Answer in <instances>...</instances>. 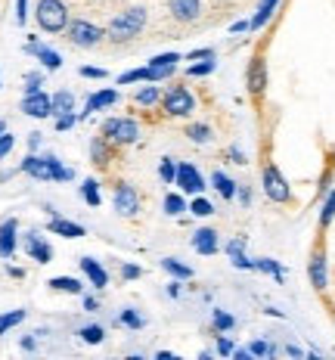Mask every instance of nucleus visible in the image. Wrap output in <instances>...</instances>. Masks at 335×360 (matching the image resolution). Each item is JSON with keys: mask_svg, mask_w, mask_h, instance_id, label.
I'll return each instance as SVG.
<instances>
[{"mask_svg": "<svg viewBox=\"0 0 335 360\" xmlns=\"http://www.w3.org/2000/svg\"><path fill=\"white\" fill-rule=\"evenodd\" d=\"M149 10H152V22H149L146 44L180 41V37L223 19L218 6H208V0H152Z\"/></svg>", "mask_w": 335, "mask_h": 360, "instance_id": "f257e3e1", "label": "nucleus"}, {"mask_svg": "<svg viewBox=\"0 0 335 360\" xmlns=\"http://www.w3.org/2000/svg\"><path fill=\"white\" fill-rule=\"evenodd\" d=\"M87 0H37L34 22L44 34H63L74 13L84 10Z\"/></svg>", "mask_w": 335, "mask_h": 360, "instance_id": "f03ea898", "label": "nucleus"}, {"mask_svg": "<svg viewBox=\"0 0 335 360\" xmlns=\"http://www.w3.org/2000/svg\"><path fill=\"white\" fill-rule=\"evenodd\" d=\"M103 37H106L103 25L93 16H87V13L72 16V22L65 25V32H63V41L69 44L72 50H84V53H91V50H103Z\"/></svg>", "mask_w": 335, "mask_h": 360, "instance_id": "7ed1b4c3", "label": "nucleus"}, {"mask_svg": "<svg viewBox=\"0 0 335 360\" xmlns=\"http://www.w3.org/2000/svg\"><path fill=\"white\" fill-rule=\"evenodd\" d=\"M146 202H149V196L140 190V184L124 180V177L112 180V205H115L118 217H124V221H140L146 212Z\"/></svg>", "mask_w": 335, "mask_h": 360, "instance_id": "20e7f679", "label": "nucleus"}, {"mask_svg": "<svg viewBox=\"0 0 335 360\" xmlns=\"http://www.w3.org/2000/svg\"><path fill=\"white\" fill-rule=\"evenodd\" d=\"M159 109H162V115H165V122L168 118H192L199 109V100L190 90V84L180 78V81H171V84L162 90Z\"/></svg>", "mask_w": 335, "mask_h": 360, "instance_id": "39448f33", "label": "nucleus"}, {"mask_svg": "<svg viewBox=\"0 0 335 360\" xmlns=\"http://www.w3.org/2000/svg\"><path fill=\"white\" fill-rule=\"evenodd\" d=\"M19 171L22 174H28V177H34V180H56V184H69V180L74 177V171L72 168H65L63 162L56 159V155H34V153H28L25 159L19 162Z\"/></svg>", "mask_w": 335, "mask_h": 360, "instance_id": "423d86ee", "label": "nucleus"}, {"mask_svg": "<svg viewBox=\"0 0 335 360\" xmlns=\"http://www.w3.org/2000/svg\"><path fill=\"white\" fill-rule=\"evenodd\" d=\"M121 162H124V149L115 146L109 137L96 134V137L91 140V165L100 171L103 177L115 180V171H121Z\"/></svg>", "mask_w": 335, "mask_h": 360, "instance_id": "0eeeda50", "label": "nucleus"}, {"mask_svg": "<svg viewBox=\"0 0 335 360\" xmlns=\"http://www.w3.org/2000/svg\"><path fill=\"white\" fill-rule=\"evenodd\" d=\"M100 134H103V137H109L112 143L121 146V149L140 143V137H143L137 115H112V118H106V122H103Z\"/></svg>", "mask_w": 335, "mask_h": 360, "instance_id": "6e6552de", "label": "nucleus"}, {"mask_svg": "<svg viewBox=\"0 0 335 360\" xmlns=\"http://www.w3.org/2000/svg\"><path fill=\"white\" fill-rule=\"evenodd\" d=\"M261 184H264V196L270 202H277V205H289V202H292V186H289V180L282 177L277 162H264Z\"/></svg>", "mask_w": 335, "mask_h": 360, "instance_id": "1a4fd4ad", "label": "nucleus"}, {"mask_svg": "<svg viewBox=\"0 0 335 360\" xmlns=\"http://www.w3.org/2000/svg\"><path fill=\"white\" fill-rule=\"evenodd\" d=\"M267 81H270V75H267V59H264V53H255L249 63V69H245V90H249V96L258 103V106L267 94Z\"/></svg>", "mask_w": 335, "mask_h": 360, "instance_id": "9d476101", "label": "nucleus"}, {"mask_svg": "<svg viewBox=\"0 0 335 360\" xmlns=\"http://www.w3.org/2000/svg\"><path fill=\"white\" fill-rule=\"evenodd\" d=\"M174 184L180 186L183 196H199V193L205 190L202 171H199L192 162H180V165H177V180H174Z\"/></svg>", "mask_w": 335, "mask_h": 360, "instance_id": "9b49d317", "label": "nucleus"}, {"mask_svg": "<svg viewBox=\"0 0 335 360\" xmlns=\"http://www.w3.org/2000/svg\"><path fill=\"white\" fill-rule=\"evenodd\" d=\"M308 276H310V286H314L317 292L329 289V264H326V249H323V245H317V249L310 252Z\"/></svg>", "mask_w": 335, "mask_h": 360, "instance_id": "f8f14e48", "label": "nucleus"}, {"mask_svg": "<svg viewBox=\"0 0 335 360\" xmlns=\"http://www.w3.org/2000/svg\"><path fill=\"white\" fill-rule=\"evenodd\" d=\"M19 109L25 112L28 118H50V115H53V96L44 94V90H37V94L22 96Z\"/></svg>", "mask_w": 335, "mask_h": 360, "instance_id": "ddd939ff", "label": "nucleus"}, {"mask_svg": "<svg viewBox=\"0 0 335 360\" xmlns=\"http://www.w3.org/2000/svg\"><path fill=\"white\" fill-rule=\"evenodd\" d=\"M162 90H165V87H155V81H146V87H137V90H133V94H131V109H133V115H137V112H146V109H159Z\"/></svg>", "mask_w": 335, "mask_h": 360, "instance_id": "4468645a", "label": "nucleus"}, {"mask_svg": "<svg viewBox=\"0 0 335 360\" xmlns=\"http://www.w3.org/2000/svg\"><path fill=\"white\" fill-rule=\"evenodd\" d=\"M180 53H159V56H152V59H149V69H152V81H155V84H159V81H168L171 78V75H174L177 72V63H180Z\"/></svg>", "mask_w": 335, "mask_h": 360, "instance_id": "2eb2a0df", "label": "nucleus"}, {"mask_svg": "<svg viewBox=\"0 0 335 360\" xmlns=\"http://www.w3.org/2000/svg\"><path fill=\"white\" fill-rule=\"evenodd\" d=\"M19 249V221L16 217H6L0 224V258H13Z\"/></svg>", "mask_w": 335, "mask_h": 360, "instance_id": "dca6fc26", "label": "nucleus"}, {"mask_svg": "<svg viewBox=\"0 0 335 360\" xmlns=\"http://www.w3.org/2000/svg\"><path fill=\"white\" fill-rule=\"evenodd\" d=\"M22 245H25L28 258L37 261V264H50V261H53V249H50V243L47 239H41L37 233H25Z\"/></svg>", "mask_w": 335, "mask_h": 360, "instance_id": "f3484780", "label": "nucleus"}, {"mask_svg": "<svg viewBox=\"0 0 335 360\" xmlns=\"http://www.w3.org/2000/svg\"><path fill=\"white\" fill-rule=\"evenodd\" d=\"M190 245H192V249H196L199 255H218V249H221L218 230H214V227H199L196 233H192Z\"/></svg>", "mask_w": 335, "mask_h": 360, "instance_id": "a211bd4d", "label": "nucleus"}, {"mask_svg": "<svg viewBox=\"0 0 335 360\" xmlns=\"http://www.w3.org/2000/svg\"><path fill=\"white\" fill-rule=\"evenodd\" d=\"M25 53L37 56V63H41L47 72H56L59 65H63V56H59L56 50H50V47H44V44H37V37H32V41L25 44Z\"/></svg>", "mask_w": 335, "mask_h": 360, "instance_id": "6ab92c4d", "label": "nucleus"}, {"mask_svg": "<svg viewBox=\"0 0 335 360\" xmlns=\"http://www.w3.org/2000/svg\"><path fill=\"white\" fill-rule=\"evenodd\" d=\"M118 100H121V94H118L115 87H106V90H100V94H91L87 96V103H84V115H93V112L118 106Z\"/></svg>", "mask_w": 335, "mask_h": 360, "instance_id": "aec40b11", "label": "nucleus"}, {"mask_svg": "<svg viewBox=\"0 0 335 360\" xmlns=\"http://www.w3.org/2000/svg\"><path fill=\"white\" fill-rule=\"evenodd\" d=\"M78 264H81V270H84L87 280H91V286H93V289H106V286H109V274H106V267H103L96 258L84 255V258H81Z\"/></svg>", "mask_w": 335, "mask_h": 360, "instance_id": "412c9836", "label": "nucleus"}, {"mask_svg": "<svg viewBox=\"0 0 335 360\" xmlns=\"http://www.w3.org/2000/svg\"><path fill=\"white\" fill-rule=\"evenodd\" d=\"M47 230H50V233H56V236H65V239H81V236L87 233V230L81 227V224L69 221V217H59V214H53V217H50Z\"/></svg>", "mask_w": 335, "mask_h": 360, "instance_id": "4be33fe9", "label": "nucleus"}, {"mask_svg": "<svg viewBox=\"0 0 335 360\" xmlns=\"http://www.w3.org/2000/svg\"><path fill=\"white\" fill-rule=\"evenodd\" d=\"M227 255H230V261H233V267H239V270H255V261L245 255V236L230 239V243H227Z\"/></svg>", "mask_w": 335, "mask_h": 360, "instance_id": "5701e85b", "label": "nucleus"}, {"mask_svg": "<svg viewBox=\"0 0 335 360\" xmlns=\"http://www.w3.org/2000/svg\"><path fill=\"white\" fill-rule=\"evenodd\" d=\"M211 186L221 193V199H236V193H239V184H236L230 174H223V171H214L211 174Z\"/></svg>", "mask_w": 335, "mask_h": 360, "instance_id": "b1692460", "label": "nucleus"}, {"mask_svg": "<svg viewBox=\"0 0 335 360\" xmlns=\"http://www.w3.org/2000/svg\"><path fill=\"white\" fill-rule=\"evenodd\" d=\"M277 6H280V0H261L258 4V13L251 16V32H258V28H264L267 22L273 19V13H277Z\"/></svg>", "mask_w": 335, "mask_h": 360, "instance_id": "393cba45", "label": "nucleus"}, {"mask_svg": "<svg viewBox=\"0 0 335 360\" xmlns=\"http://www.w3.org/2000/svg\"><path fill=\"white\" fill-rule=\"evenodd\" d=\"M100 186H103V184H100L96 177H87L84 184H81V199H84L91 208H100V205H103V193H100Z\"/></svg>", "mask_w": 335, "mask_h": 360, "instance_id": "a878e982", "label": "nucleus"}, {"mask_svg": "<svg viewBox=\"0 0 335 360\" xmlns=\"http://www.w3.org/2000/svg\"><path fill=\"white\" fill-rule=\"evenodd\" d=\"M47 286L53 292H69V295H81V292H84V283H81L78 276H53Z\"/></svg>", "mask_w": 335, "mask_h": 360, "instance_id": "bb28decb", "label": "nucleus"}, {"mask_svg": "<svg viewBox=\"0 0 335 360\" xmlns=\"http://www.w3.org/2000/svg\"><path fill=\"white\" fill-rule=\"evenodd\" d=\"M183 134L192 140V143H208V140H214L211 124H205V122H190L183 127Z\"/></svg>", "mask_w": 335, "mask_h": 360, "instance_id": "cd10ccee", "label": "nucleus"}, {"mask_svg": "<svg viewBox=\"0 0 335 360\" xmlns=\"http://www.w3.org/2000/svg\"><path fill=\"white\" fill-rule=\"evenodd\" d=\"M143 81H152V69L149 65H137V69L118 75V87H128V84H143Z\"/></svg>", "mask_w": 335, "mask_h": 360, "instance_id": "c85d7f7f", "label": "nucleus"}, {"mask_svg": "<svg viewBox=\"0 0 335 360\" xmlns=\"http://www.w3.org/2000/svg\"><path fill=\"white\" fill-rule=\"evenodd\" d=\"M69 112H74V94L63 87L53 94V115H69Z\"/></svg>", "mask_w": 335, "mask_h": 360, "instance_id": "c756f323", "label": "nucleus"}, {"mask_svg": "<svg viewBox=\"0 0 335 360\" xmlns=\"http://www.w3.org/2000/svg\"><path fill=\"white\" fill-rule=\"evenodd\" d=\"M214 69H218V56L211 59H199V63H192L190 69H186V78H208Z\"/></svg>", "mask_w": 335, "mask_h": 360, "instance_id": "7c9ffc66", "label": "nucleus"}, {"mask_svg": "<svg viewBox=\"0 0 335 360\" xmlns=\"http://www.w3.org/2000/svg\"><path fill=\"white\" fill-rule=\"evenodd\" d=\"M78 335H81V342H87V345H103V342H106V329H103L100 323H87V326H81V329H78Z\"/></svg>", "mask_w": 335, "mask_h": 360, "instance_id": "2f4dec72", "label": "nucleus"}, {"mask_svg": "<svg viewBox=\"0 0 335 360\" xmlns=\"http://www.w3.org/2000/svg\"><path fill=\"white\" fill-rule=\"evenodd\" d=\"M118 326H124V329H133V333H140V329L146 326V320L140 317L133 307H124L121 314H118Z\"/></svg>", "mask_w": 335, "mask_h": 360, "instance_id": "473e14b6", "label": "nucleus"}, {"mask_svg": "<svg viewBox=\"0 0 335 360\" xmlns=\"http://www.w3.org/2000/svg\"><path fill=\"white\" fill-rule=\"evenodd\" d=\"M255 270H261V274H270L277 283H282V276H286V267H282L280 261H273V258H258Z\"/></svg>", "mask_w": 335, "mask_h": 360, "instance_id": "72a5a7b5", "label": "nucleus"}, {"mask_svg": "<svg viewBox=\"0 0 335 360\" xmlns=\"http://www.w3.org/2000/svg\"><path fill=\"white\" fill-rule=\"evenodd\" d=\"M162 267H165L171 276H177V280H192V267L183 264V261H177V258H165Z\"/></svg>", "mask_w": 335, "mask_h": 360, "instance_id": "f704fd0d", "label": "nucleus"}, {"mask_svg": "<svg viewBox=\"0 0 335 360\" xmlns=\"http://www.w3.org/2000/svg\"><path fill=\"white\" fill-rule=\"evenodd\" d=\"M25 317H28V311H22V307L19 311H10V314H0V335H6L13 326H19Z\"/></svg>", "mask_w": 335, "mask_h": 360, "instance_id": "c9c22d12", "label": "nucleus"}, {"mask_svg": "<svg viewBox=\"0 0 335 360\" xmlns=\"http://www.w3.org/2000/svg\"><path fill=\"white\" fill-rule=\"evenodd\" d=\"M165 212L168 214H183V212H190V205H186V199L180 196V193H168L165 196Z\"/></svg>", "mask_w": 335, "mask_h": 360, "instance_id": "e433bc0d", "label": "nucleus"}, {"mask_svg": "<svg viewBox=\"0 0 335 360\" xmlns=\"http://www.w3.org/2000/svg\"><path fill=\"white\" fill-rule=\"evenodd\" d=\"M159 180H162V184H174V180H177V162L168 159V155L159 162Z\"/></svg>", "mask_w": 335, "mask_h": 360, "instance_id": "4c0bfd02", "label": "nucleus"}, {"mask_svg": "<svg viewBox=\"0 0 335 360\" xmlns=\"http://www.w3.org/2000/svg\"><path fill=\"white\" fill-rule=\"evenodd\" d=\"M211 323L218 333H230V329L236 326V320H233V314H227V311H214L211 314Z\"/></svg>", "mask_w": 335, "mask_h": 360, "instance_id": "58836bf2", "label": "nucleus"}, {"mask_svg": "<svg viewBox=\"0 0 335 360\" xmlns=\"http://www.w3.org/2000/svg\"><path fill=\"white\" fill-rule=\"evenodd\" d=\"M190 212L196 217H208V214H214V205L208 199H202V193H199V196H192V202H190Z\"/></svg>", "mask_w": 335, "mask_h": 360, "instance_id": "ea45409f", "label": "nucleus"}, {"mask_svg": "<svg viewBox=\"0 0 335 360\" xmlns=\"http://www.w3.org/2000/svg\"><path fill=\"white\" fill-rule=\"evenodd\" d=\"M332 217H335V190L326 196V202H323V212H320V227H329L332 224Z\"/></svg>", "mask_w": 335, "mask_h": 360, "instance_id": "a19ab883", "label": "nucleus"}, {"mask_svg": "<svg viewBox=\"0 0 335 360\" xmlns=\"http://www.w3.org/2000/svg\"><path fill=\"white\" fill-rule=\"evenodd\" d=\"M251 357H273L277 354V345H267V342H251L249 345Z\"/></svg>", "mask_w": 335, "mask_h": 360, "instance_id": "79ce46f5", "label": "nucleus"}, {"mask_svg": "<svg viewBox=\"0 0 335 360\" xmlns=\"http://www.w3.org/2000/svg\"><path fill=\"white\" fill-rule=\"evenodd\" d=\"M41 84H44V72H28V75H25V96H28V94H37V90H41Z\"/></svg>", "mask_w": 335, "mask_h": 360, "instance_id": "37998d69", "label": "nucleus"}, {"mask_svg": "<svg viewBox=\"0 0 335 360\" xmlns=\"http://www.w3.org/2000/svg\"><path fill=\"white\" fill-rule=\"evenodd\" d=\"M13 146H16V137H13L10 131H4V134H0V162L13 153Z\"/></svg>", "mask_w": 335, "mask_h": 360, "instance_id": "c03bdc74", "label": "nucleus"}, {"mask_svg": "<svg viewBox=\"0 0 335 360\" xmlns=\"http://www.w3.org/2000/svg\"><path fill=\"white\" fill-rule=\"evenodd\" d=\"M78 75H81V78H96V81H100V78H106L109 72L103 69V65H81Z\"/></svg>", "mask_w": 335, "mask_h": 360, "instance_id": "a18cd8bd", "label": "nucleus"}, {"mask_svg": "<svg viewBox=\"0 0 335 360\" xmlns=\"http://www.w3.org/2000/svg\"><path fill=\"white\" fill-rule=\"evenodd\" d=\"M74 122H78L74 112H69V115H56V131H72Z\"/></svg>", "mask_w": 335, "mask_h": 360, "instance_id": "49530a36", "label": "nucleus"}, {"mask_svg": "<svg viewBox=\"0 0 335 360\" xmlns=\"http://www.w3.org/2000/svg\"><path fill=\"white\" fill-rule=\"evenodd\" d=\"M143 276V267H137V264H121V280H140Z\"/></svg>", "mask_w": 335, "mask_h": 360, "instance_id": "de8ad7c7", "label": "nucleus"}, {"mask_svg": "<svg viewBox=\"0 0 335 360\" xmlns=\"http://www.w3.org/2000/svg\"><path fill=\"white\" fill-rule=\"evenodd\" d=\"M211 56H218L211 47H202V50H190L183 59H190V63H199V59H211Z\"/></svg>", "mask_w": 335, "mask_h": 360, "instance_id": "09e8293b", "label": "nucleus"}, {"mask_svg": "<svg viewBox=\"0 0 335 360\" xmlns=\"http://www.w3.org/2000/svg\"><path fill=\"white\" fill-rule=\"evenodd\" d=\"M25 19H28V0H16V22L25 25Z\"/></svg>", "mask_w": 335, "mask_h": 360, "instance_id": "8fccbe9b", "label": "nucleus"}, {"mask_svg": "<svg viewBox=\"0 0 335 360\" xmlns=\"http://www.w3.org/2000/svg\"><path fill=\"white\" fill-rule=\"evenodd\" d=\"M227 159H233V165H245V153L239 146H230L227 149Z\"/></svg>", "mask_w": 335, "mask_h": 360, "instance_id": "3c124183", "label": "nucleus"}, {"mask_svg": "<svg viewBox=\"0 0 335 360\" xmlns=\"http://www.w3.org/2000/svg\"><path fill=\"white\" fill-rule=\"evenodd\" d=\"M233 342L230 339H218V354H223V357H233Z\"/></svg>", "mask_w": 335, "mask_h": 360, "instance_id": "603ef678", "label": "nucleus"}, {"mask_svg": "<svg viewBox=\"0 0 335 360\" xmlns=\"http://www.w3.org/2000/svg\"><path fill=\"white\" fill-rule=\"evenodd\" d=\"M236 196H239V202H242L245 208L251 205V190H249V186H239V193H236Z\"/></svg>", "mask_w": 335, "mask_h": 360, "instance_id": "864d4df0", "label": "nucleus"}, {"mask_svg": "<svg viewBox=\"0 0 335 360\" xmlns=\"http://www.w3.org/2000/svg\"><path fill=\"white\" fill-rule=\"evenodd\" d=\"M84 311H100V298H93V295H84Z\"/></svg>", "mask_w": 335, "mask_h": 360, "instance_id": "5fc2aeb1", "label": "nucleus"}, {"mask_svg": "<svg viewBox=\"0 0 335 360\" xmlns=\"http://www.w3.org/2000/svg\"><path fill=\"white\" fill-rule=\"evenodd\" d=\"M28 149H32V153H37V149H41V134H28Z\"/></svg>", "mask_w": 335, "mask_h": 360, "instance_id": "6e6d98bb", "label": "nucleus"}, {"mask_svg": "<svg viewBox=\"0 0 335 360\" xmlns=\"http://www.w3.org/2000/svg\"><path fill=\"white\" fill-rule=\"evenodd\" d=\"M6 274H10L13 280H25V270H22V267H13L10 264V267H6Z\"/></svg>", "mask_w": 335, "mask_h": 360, "instance_id": "4d7b16f0", "label": "nucleus"}, {"mask_svg": "<svg viewBox=\"0 0 335 360\" xmlns=\"http://www.w3.org/2000/svg\"><path fill=\"white\" fill-rule=\"evenodd\" d=\"M22 351H34V333H32V335H25V339H22Z\"/></svg>", "mask_w": 335, "mask_h": 360, "instance_id": "13d9d810", "label": "nucleus"}, {"mask_svg": "<svg viewBox=\"0 0 335 360\" xmlns=\"http://www.w3.org/2000/svg\"><path fill=\"white\" fill-rule=\"evenodd\" d=\"M168 295H171V298L180 295V283H168Z\"/></svg>", "mask_w": 335, "mask_h": 360, "instance_id": "bf43d9fd", "label": "nucleus"}, {"mask_svg": "<svg viewBox=\"0 0 335 360\" xmlns=\"http://www.w3.org/2000/svg\"><path fill=\"white\" fill-rule=\"evenodd\" d=\"M286 351H289V354H292V357H301V354H304V351H301V348H295V345H289Z\"/></svg>", "mask_w": 335, "mask_h": 360, "instance_id": "052dcab7", "label": "nucleus"}, {"mask_svg": "<svg viewBox=\"0 0 335 360\" xmlns=\"http://www.w3.org/2000/svg\"><path fill=\"white\" fill-rule=\"evenodd\" d=\"M6 131V122H0V134H4Z\"/></svg>", "mask_w": 335, "mask_h": 360, "instance_id": "680f3d73", "label": "nucleus"}]
</instances>
